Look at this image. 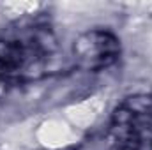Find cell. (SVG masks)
Instances as JSON below:
<instances>
[{
	"label": "cell",
	"instance_id": "cell-1",
	"mask_svg": "<svg viewBox=\"0 0 152 150\" xmlns=\"http://www.w3.org/2000/svg\"><path fill=\"white\" fill-rule=\"evenodd\" d=\"M66 62L71 66L46 16H25L0 32V79L7 83H30L58 74Z\"/></svg>",
	"mask_w": 152,
	"mask_h": 150
},
{
	"label": "cell",
	"instance_id": "cell-2",
	"mask_svg": "<svg viewBox=\"0 0 152 150\" xmlns=\"http://www.w3.org/2000/svg\"><path fill=\"white\" fill-rule=\"evenodd\" d=\"M106 138L117 150H152V95H133L120 103Z\"/></svg>",
	"mask_w": 152,
	"mask_h": 150
},
{
	"label": "cell",
	"instance_id": "cell-3",
	"mask_svg": "<svg viewBox=\"0 0 152 150\" xmlns=\"http://www.w3.org/2000/svg\"><path fill=\"white\" fill-rule=\"evenodd\" d=\"M120 39L108 28H90L81 32L71 46V66L87 73L106 71L120 58Z\"/></svg>",
	"mask_w": 152,
	"mask_h": 150
}]
</instances>
